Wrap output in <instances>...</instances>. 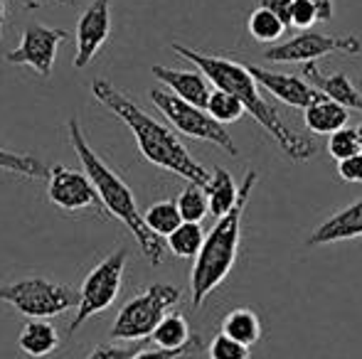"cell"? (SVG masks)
<instances>
[{"label": "cell", "instance_id": "cell-1", "mask_svg": "<svg viewBox=\"0 0 362 359\" xmlns=\"http://www.w3.org/2000/svg\"><path fill=\"white\" fill-rule=\"evenodd\" d=\"M173 52H175L177 57L195 64V67L210 79V84H215V89H222V91H227V94L237 96V99L242 101L244 111L252 114L254 118L269 130V135L281 145V150L293 163H303V160H310L315 155L313 140L303 138V135H296L281 121V114L262 96L257 79L249 72V64H239V62H234V59L202 54V52H197V49L185 47V44H173Z\"/></svg>", "mask_w": 362, "mask_h": 359}, {"label": "cell", "instance_id": "cell-2", "mask_svg": "<svg viewBox=\"0 0 362 359\" xmlns=\"http://www.w3.org/2000/svg\"><path fill=\"white\" fill-rule=\"evenodd\" d=\"M91 94L99 104H104L114 116H119L129 130L134 133L136 145H139L141 155L153 163L156 168H163L173 175H180L182 180L192 182V185L207 187L212 175L187 153V148L180 143L175 133L170 128H165L163 123H158L153 116H148L139 104L129 99L126 94H121L114 84L96 79L91 84Z\"/></svg>", "mask_w": 362, "mask_h": 359}, {"label": "cell", "instance_id": "cell-3", "mask_svg": "<svg viewBox=\"0 0 362 359\" xmlns=\"http://www.w3.org/2000/svg\"><path fill=\"white\" fill-rule=\"evenodd\" d=\"M67 128H69V143H72L74 153L79 155L81 165H84V173L94 182L106 214L119 219L121 224L134 234V239L139 241V249L148 264L160 266L163 264V239L148 229L144 214H141L139 205H136L134 190L121 180V175L116 173L114 168H109V165L94 153V148H91L89 143H86L84 130H81V123L76 116L69 118Z\"/></svg>", "mask_w": 362, "mask_h": 359}, {"label": "cell", "instance_id": "cell-4", "mask_svg": "<svg viewBox=\"0 0 362 359\" xmlns=\"http://www.w3.org/2000/svg\"><path fill=\"white\" fill-rule=\"evenodd\" d=\"M257 170H249L239 187V202L229 214L219 217L217 224L207 231L202 251L197 254L195 264L190 271V296L192 308H202V303L210 298L212 291H217L227 276L232 273L239 256V244H242V219L247 212L249 197L257 187Z\"/></svg>", "mask_w": 362, "mask_h": 359}, {"label": "cell", "instance_id": "cell-5", "mask_svg": "<svg viewBox=\"0 0 362 359\" xmlns=\"http://www.w3.org/2000/svg\"><path fill=\"white\" fill-rule=\"evenodd\" d=\"M180 298L182 293L177 286H170V283H151L144 293L131 298L119 310L114 327H111V340L141 342L153 337L156 327L180 303Z\"/></svg>", "mask_w": 362, "mask_h": 359}, {"label": "cell", "instance_id": "cell-6", "mask_svg": "<svg viewBox=\"0 0 362 359\" xmlns=\"http://www.w3.org/2000/svg\"><path fill=\"white\" fill-rule=\"evenodd\" d=\"M0 300L13 305L30 320H49L79 305V293L64 283L42 276L0 283Z\"/></svg>", "mask_w": 362, "mask_h": 359}, {"label": "cell", "instance_id": "cell-7", "mask_svg": "<svg viewBox=\"0 0 362 359\" xmlns=\"http://www.w3.org/2000/svg\"><path fill=\"white\" fill-rule=\"evenodd\" d=\"M129 264V251L119 249L114 254H109L104 261L94 266L86 273L84 283L79 288V305H76V315L69 322L67 335H74L89 317L101 315L106 308L114 305V300L119 298L121 286H124V271Z\"/></svg>", "mask_w": 362, "mask_h": 359}, {"label": "cell", "instance_id": "cell-8", "mask_svg": "<svg viewBox=\"0 0 362 359\" xmlns=\"http://www.w3.org/2000/svg\"><path fill=\"white\" fill-rule=\"evenodd\" d=\"M151 101L160 109V114L165 116L182 135L215 143L217 148H222L224 153H229L232 158L239 153L232 135L227 133V128H224L219 121L212 118V116L207 114V109L187 104V101H182L180 96H175L173 91H163V89H151Z\"/></svg>", "mask_w": 362, "mask_h": 359}, {"label": "cell", "instance_id": "cell-9", "mask_svg": "<svg viewBox=\"0 0 362 359\" xmlns=\"http://www.w3.org/2000/svg\"><path fill=\"white\" fill-rule=\"evenodd\" d=\"M333 52H343V54H360L362 52V42L355 35H323L315 32V30H305L298 32L296 37L286 39L281 44H274L272 49L264 52L267 62H286V64H300V62H313L318 57Z\"/></svg>", "mask_w": 362, "mask_h": 359}, {"label": "cell", "instance_id": "cell-10", "mask_svg": "<svg viewBox=\"0 0 362 359\" xmlns=\"http://www.w3.org/2000/svg\"><path fill=\"white\" fill-rule=\"evenodd\" d=\"M67 37H69L67 30L33 23L23 30V39H20L18 47L5 52V62L23 64V67L35 69L42 77H49L54 67V59H57L59 44Z\"/></svg>", "mask_w": 362, "mask_h": 359}, {"label": "cell", "instance_id": "cell-11", "mask_svg": "<svg viewBox=\"0 0 362 359\" xmlns=\"http://www.w3.org/2000/svg\"><path fill=\"white\" fill-rule=\"evenodd\" d=\"M47 197L57 209L62 212H84L96 209L99 214H106L101 197L96 192L94 182L86 173L72 170L67 165H54L49 173Z\"/></svg>", "mask_w": 362, "mask_h": 359}, {"label": "cell", "instance_id": "cell-12", "mask_svg": "<svg viewBox=\"0 0 362 359\" xmlns=\"http://www.w3.org/2000/svg\"><path fill=\"white\" fill-rule=\"evenodd\" d=\"M111 35V0H94L76 23L74 69H86Z\"/></svg>", "mask_w": 362, "mask_h": 359}, {"label": "cell", "instance_id": "cell-13", "mask_svg": "<svg viewBox=\"0 0 362 359\" xmlns=\"http://www.w3.org/2000/svg\"><path fill=\"white\" fill-rule=\"evenodd\" d=\"M249 72L254 74L257 84H262L269 94L276 96L281 104L293 106V109H308L310 104H315L323 96L318 89L310 87L303 77H296V74L272 72V69L257 67V64H249Z\"/></svg>", "mask_w": 362, "mask_h": 359}, {"label": "cell", "instance_id": "cell-14", "mask_svg": "<svg viewBox=\"0 0 362 359\" xmlns=\"http://www.w3.org/2000/svg\"><path fill=\"white\" fill-rule=\"evenodd\" d=\"M151 74L163 82L168 89L173 91L175 96H180L182 101L192 106H200V109H207V101L212 96L210 89V79L197 69V72H182V69H170V67H156L151 69Z\"/></svg>", "mask_w": 362, "mask_h": 359}, {"label": "cell", "instance_id": "cell-15", "mask_svg": "<svg viewBox=\"0 0 362 359\" xmlns=\"http://www.w3.org/2000/svg\"><path fill=\"white\" fill-rule=\"evenodd\" d=\"M362 236V200L335 212L305 239V246H325Z\"/></svg>", "mask_w": 362, "mask_h": 359}, {"label": "cell", "instance_id": "cell-16", "mask_svg": "<svg viewBox=\"0 0 362 359\" xmlns=\"http://www.w3.org/2000/svg\"><path fill=\"white\" fill-rule=\"evenodd\" d=\"M300 77H303L313 89H318L323 96L333 99L335 104L345 106V109L362 111V94L355 89V84L350 82L348 74H343V72L323 74L313 62H308V64H303V72H300Z\"/></svg>", "mask_w": 362, "mask_h": 359}, {"label": "cell", "instance_id": "cell-17", "mask_svg": "<svg viewBox=\"0 0 362 359\" xmlns=\"http://www.w3.org/2000/svg\"><path fill=\"white\" fill-rule=\"evenodd\" d=\"M151 340L160 350H173V352L182 350V352H190V355L200 350V337L192 335L190 322H187V317L182 312H168L160 325L156 327Z\"/></svg>", "mask_w": 362, "mask_h": 359}, {"label": "cell", "instance_id": "cell-18", "mask_svg": "<svg viewBox=\"0 0 362 359\" xmlns=\"http://www.w3.org/2000/svg\"><path fill=\"white\" fill-rule=\"evenodd\" d=\"M18 347L25 357L45 359L59 350V332L47 320H28L20 330Z\"/></svg>", "mask_w": 362, "mask_h": 359}, {"label": "cell", "instance_id": "cell-19", "mask_svg": "<svg viewBox=\"0 0 362 359\" xmlns=\"http://www.w3.org/2000/svg\"><path fill=\"white\" fill-rule=\"evenodd\" d=\"M348 109L340 104H335L328 96H320L315 104H310L308 109H303V123L310 133H328L333 135L335 130L348 126Z\"/></svg>", "mask_w": 362, "mask_h": 359}, {"label": "cell", "instance_id": "cell-20", "mask_svg": "<svg viewBox=\"0 0 362 359\" xmlns=\"http://www.w3.org/2000/svg\"><path fill=\"white\" fill-rule=\"evenodd\" d=\"M222 332L227 337H232L234 342H242L244 347L252 350L257 342H262L264 325H262V317H259L252 308H234L232 312L224 315Z\"/></svg>", "mask_w": 362, "mask_h": 359}, {"label": "cell", "instance_id": "cell-21", "mask_svg": "<svg viewBox=\"0 0 362 359\" xmlns=\"http://www.w3.org/2000/svg\"><path fill=\"white\" fill-rule=\"evenodd\" d=\"M207 200H210V214H215L217 219L234 209V205L239 202V187L234 185L229 170L215 168L212 170V178L205 187Z\"/></svg>", "mask_w": 362, "mask_h": 359}, {"label": "cell", "instance_id": "cell-22", "mask_svg": "<svg viewBox=\"0 0 362 359\" xmlns=\"http://www.w3.org/2000/svg\"><path fill=\"white\" fill-rule=\"evenodd\" d=\"M205 231H202L200 224L195 221H182L170 236H168V249L177 256V259H197V254L202 251V244H205Z\"/></svg>", "mask_w": 362, "mask_h": 359}, {"label": "cell", "instance_id": "cell-23", "mask_svg": "<svg viewBox=\"0 0 362 359\" xmlns=\"http://www.w3.org/2000/svg\"><path fill=\"white\" fill-rule=\"evenodd\" d=\"M0 170L3 173H13L20 178H30V180H45L49 178L52 168L42 163L40 158L30 153H10V150L0 148Z\"/></svg>", "mask_w": 362, "mask_h": 359}, {"label": "cell", "instance_id": "cell-24", "mask_svg": "<svg viewBox=\"0 0 362 359\" xmlns=\"http://www.w3.org/2000/svg\"><path fill=\"white\" fill-rule=\"evenodd\" d=\"M144 219L148 224V229L153 231V234H158L163 239V236H170L173 231L177 229V226L182 224V217H180V209H177V202L173 200H163V202H156V205H151L148 209L144 212Z\"/></svg>", "mask_w": 362, "mask_h": 359}, {"label": "cell", "instance_id": "cell-25", "mask_svg": "<svg viewBox=\"0 0 362 359\" xmlns=\"http://www.w3.org/2000/svg\"><path fill=\"white\" fill-rule=\"evenodd\" d=\"M175 202H177V209H180L182 221H195V224H200V221L210 214V200H207L205 187H200V185L187 182V187L177 195Z\"/></svg>", "mask_w": 362, "mask_h": 359}, {"label": "cell", "instance_id": "cell-26", "mask_svg": "<svg viewBox=\"0 0 362 359\" xmlns=\"http://www.w3.org/2000/svg\"><path fill=\"white\" fill-rule=\"evenodd\" d=\"M284 32H286V25H284L272 10L259 5V8L249 15V35H252L257 42H274V39H279Z\"/></svg>", "mask_w": 362, "mask_h": 359}, {"label": "cell", "instance_id": "cell-27", "mask_svg": "<svg viewBox=\"0 0 362 359\" xmlns=\"http://www.w3.org/2000/svg\"><path fill=\"white\" fill-rule=\"evenodd\" d=\"M207 114L224 126V123H234V121L242 118L244 106L237 96L227 94V91H222V89H215L210 101H207Z\"/></svg>", "mask_w": 362, "mask_h": 359}, {"label": "cell", "instance_id": "cell-28", "mask_svg": "<svg viewBox=\"0 0 362 359\" xmlns=\"http://www.w3.org/2000/svg\"><path fill=\"white\" fill-rule=\"evenodd\" d=\"M328 153L333 155L335 160H345L350 155H358L360 153V143H358V128H340L335 130L333 135L328 138Z\"/></svg>", "mask_w": 362, "mask_h": 359}, {"label": "cell", "instance_id": "cell-29", "mask_svg": "<svg viewBox=\"0 0 362 359\" xmlns=\"http://www.w3.org/2000/svg\"><path fill=\"white\" fill-rule=\"evenodd\" d=\"M207 357L210 359H252L249 347H244L242 342H234L232 337H227L224 332L212 337V342L207 345Z\"/></svg>", "mask_w": 362, "mask_h": 359}, {"label": "cell", "instance_id": "cell-30", "mask_svg": "<svg viewBox=\"0 0 362 359\" xmlns=\"http://www.w3.org/2000/svg\"><path fill=\"white\" fill-rule=\"evenodd\" d=\"M318 23V10L310 5V0H293V13H291V25L298 28L300 32L310 30Z\"/></svg>", "mask_w": 362, "mask_h": 359}, {"label": "cell", "instance_id": "cell-31", "mask_svg": "<svg viewBox=\"0 0 362 359\" xmlns=\"http://www.w3.org/2000/svg\"><path fill=\"white\" fill-rule=\"evenodd\" d=\"M144 347H119V345H96L94 350L86 355V359H134Z\"/></svg>", "mask_w": 362, "mask_h": 359}, {"label": "cell", "instance_id": "cell-32", "mask_svg": "<svg viewBox=\"0 0 362 359\" xmlns=\"http://www.w3.org/2000/svg\"><path fill=\"white\" fill-rule=\"evenodd\" d=\"M338 175L343 182H362V153L350 155V158L338 163Z\"/></svg>", "mask_w": 362, "mask_h": 359}, {"label": "cell", "instance_id": "cell-33", "mask_svg": "<svg viewBox=\"0 0 362 359\" xmlns=\"http://www.w3.org/2000/svg\"><path fill=\"white\" fill-rule=\"evenodd\" d=\"M262 8L272 10L284 25H291V13H293V0H262Z\"/></svg>", "mask_w": 362, "mask_h": 359}, {"label": "cell", "instance_id": "cell-34", "mask_svg": "<svg viewBox=\"0 0 362 359\" xmlns=\"http://www.w3.org/2000/svg\"><path fill=\"white\" fill-rule=\"evenodd\" d=\"M190 352H173V350H160V347H156V350H141L139 355L134 359H180V357H187Z\"/></svg>", "mask_w": 362, "mask_h": 359}, {"label": "cell", "instance_id": "cell-35", "mask_svg": "<svg viewBox=\"0 0 362 359\" xmlns=\"http://www.w3.org/2000/svg\"><path fill=\"white\" fill-rule=\"evenodd\" d=\"M310 5L318 10L320 23H330V18H333V0H310Z\"/></svg>", "mask_w": 362, "mask_h": 359}, {"label": "cell", "instance_id": "cell-36", "mask_svg": "<svg viewBox=\"0 0 362 359\" xmlns=\"http://www.w3.org/2000/svg\"><path fill=\"white\" fill-rule=\"evenodd\" d=\"M5 15H8V8H5V0H0V37H3V25H5Z\"/></svg>", "mask_w": 362, "mask_h": 359}, {"label": "cell", "instance_id": "cell-37", "mask_svg": "<svg viewBox=\"0 0 362 359\" xmlns=\"http://www.w3.org/2000/svg\"><path fill=\"white\" fill-rule=\"evenodd\" d=\"M20 3H23L28 10H37V8H40V3H37V0H20Z\"/></svg>", "mask_w": 362, "mask_h": 359}, {"label": "cell", "instance_id": "cell-38", "mask_svg": "<svg viewBox=\"0 0 362 359\" xmlns=\"http://www.w3.org/2000/svg\"><path fill=\"white\" fill-rule=\"evenodd\" d=\"M358 143H360V153H362V123L358 126Z\"/></svg>", "mask_w": 362, "mask_h": 359}, {"label": "cell", "instance_id": "cell-39", "mask_svg": "<svg viewBox=\"0 0 362 359\" xmlns=\"http://www.w3.org/2000/svg\"><path fill=\"white\" fill-rule=\"evenodd\" d=\"M52 3H62V5H69V3H74V0H52Z\"/></svg>", "mask_w": 362, "mask_h": 359}]
</instances>
